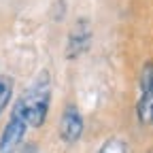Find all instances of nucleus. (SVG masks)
Listing matches in <instances>:
<instances>
[{
  "label": "nucleus",
  "mask_w": 153,
  "mask_h": 153,
  "mask_svg": "<svg viewBox=\"0 0 153 153\" xmlns=\"http://www.w3.org/2000/svg\"><path fill=\"white\" fill-rule=\"evenodd\" d=\"M15 104L26 115L30 130L41 128L47 121L49 106H51V74L43 70L32 81V85H28L22 91V96L15 100Z\"/></svg>",
  "instance_id": "nucleus-1"
},
{
  "label": "nucleus",
  "mask_w": 153,
  "mask_h": 153,
  "mask_svg": "<svg viewBox=\"0 0 153 153\" xmlns=\"http://www.w3.org/2000/svg\"><path fill=\"white\" fill-rule=\"evenodd\" d=\"M28 130H30V126H28L26 115L22 113V108L17 104H13L11 117H9L2 134H0V153H15L19 149V145L24 143Z\"/></svg>",
  "instance_id": "nucleus-2"
},
{
  "label": "nucleus",
  "mask_w": 153,
  "mask_h": 153,
  "mask_svg": "<svg viewBox=\"0 0 153 153\" xmlns=\"http://www.w3.org/2000/svg\"><path fill=\"white\" fill-rule=\"evenodd\" d=\"M136 117L143 126H153V60L145 62L140 70Z\"/></svg>",
  "instance_id": "nucleus-3"
},
{
  "label": "nucleus",
  "mask_w": 153,
  "mask_h": 153,
  "mask_svg": "<svg viewBox=\"0 0 153 153\" xmlns=\"http://www.w3.org/2000/svg\"><path fill=\"white\" fill-rule=\"evenodd\" d=\"M91 47V26L87 19H79L70 34H68V45H66V57L70 62L79 60L81 55H85Z\"/></svg>",
  "instance_id": "nucleus-4"
},
{
  "label": "nucleus",
  "mask_w": 153,
  "mask_h": 153,
  "mask_svg": "<svg viewBox=\"0 0 153 153\" xmlns=\"http://www.w3.org/2000/svg\"><path fill=\"white\" fill-rule=\"evenodd\" d=\"M83 128H85V123H83L79 108L74 104H68L60 117V128H57L60 130V138L64 143H76L83 134Z\"/></svg>",
  "instance_id": "nucleus-5"
},
{
  "label": "nucleus",
  "mask_w": 153,
  "mask_h": 153,
  "mask_svg": "<svg viewBox=\"0 0 153 153\" xmlns=\"http://www.w3.org/2000/svg\"><path fill=\"white\" fill-rule=\"evenodd\" d=\"M11 100H13V76L0 74V115L4 113Z\"/></svg>",
  "instance_id": "nucleus-6"
},
{
  "label": "nucleus",
  "mask_w": 153,
  "mask_h": 153,
  "mask_svg": "<svg viewBox=\"0 0 153 153\" xmlns=\"http://www.w3.org/2000/svg\"><path fill=\"white\" fill-rule=\"evenodd\" d=\"M98 153H128V145H126V140L113 136V138H108V140L102 143V147H100Z\"/></svg>",
  "instance_id": "nucleus-7"
}]
</instances>
